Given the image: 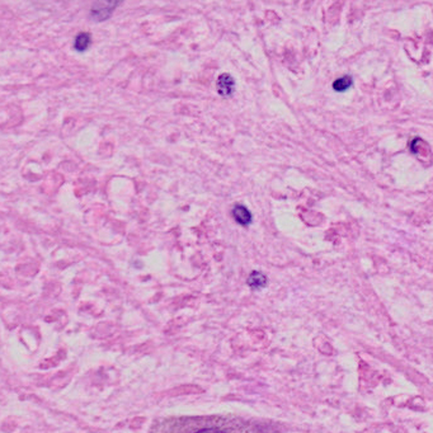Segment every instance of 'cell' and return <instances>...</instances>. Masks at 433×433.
<instances>
[{
    "label": "cell",
    "instance_id": "obj_1",
    "mask_svg": "<svg viewBox=\"0 0 433 433\" xmlns=\"http://www.w3.org/2000/svg\"><path fill=\"white\" fill-rule=\"evenodd\" d=\"M117 5H118V3H113V1H109V3H97L92 8L90 16L94 19H97L98 22L105 21V19L109 18L112 16V13H113L114 8Z\"/></svg>",
    "mask_w": 433,
    "mask_h": 433
},
{
    "label": "cell",
    "instance_id": "obj_6",
    "mask_svg": "<svg viewBox=\"0 0 433 433\" xmlns=\"http://www.w3.org/2000/svg\"><path fill=\"white\" fill-rule=\"evenodd\" d=\"M353 84V79L350 77V75H344V77L338 78L333 83V89L335 92H344V90L350 89L351 86Z\"/></svg>",
    "mask_w": 433,
    "mask_h": 433
},
{
    "label": "cell",
    "instance_id": "obj_5",
    "mask_svg": "<svg viewBox=\"0 0 433 433\" xmlns=\"http://www.w3.org/2000/svg\"><path fill=\"white\" fill-rule=\"evenodd\" d=\"M90 43H92L90 34L85 33V32H81V33H79L77 37H75L74 49L77 50V51H79V53H83V51H85V50L90 46Z\"/></svg>",
    "mask_w": 433,
    "mask_h": 433
},
{
    "label": "cell",
    "instance_id": "obj_4",
    "mask_svg": "<svg viewBox=\"0 0 433 433\" xmlns=\"http://www.w3.org/2000/svg\"><path fill=\"white\" fill-rule=\"evenodd\" d=\"M248 286L253 290H261L267 286V276L259 271H253L248 277Z\"/></svg>",
    "mask_w": 433,
    "mask_h": 433
},
{
    "label": "cell",
    "instance_id": "obj_7",
    "mask_svg": "<svg viewBox=\"0 0 433 433\" xmlns=\"http://www.w3.org/2000/svg\"><path fill=\"white\" fill-rule=\"evenodd\" d=\"M192 433H231L226 430H222V428H218V427H203L200 428V430L194 431Z\"/></svg>",
    "mask_w": 433,
    "mask_h": 433
},
{
    "label": "cell",
    "instance_id": "obj_3",
    "mask_svg": "<svg viewBox=\"0 0 433 433\" xmlns=\"http://www.w3.org/2000/svg\"><path fill=\"white\" fill-rule=\"evenodd\" d=\"M233 217L238 224L243 225V226H248L253 220L250 211L245 206H243V205H237V206L234 207Z\"/></svg>",
    "mask_w": 433,
    "mask_h": 433
},
{
    "label": "cell",
    "instance_id": "obj_2",
    "mask_svg": "<svg viewBox=\"0 0 433 433\" xmlns=\"http://www.w3.org/2000/svg\"><path fill=\"white\" fill-rule=\"evenodd\" d=\"M216 86H217L218 94L222 95V97H229V95L233 94L234 89H235V80L231 75L222 74L218 77Z\"/></svg>",
    "mask_w": 433,
    "mask_h": 433
}]
</instances>
